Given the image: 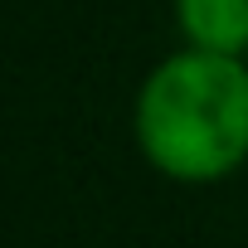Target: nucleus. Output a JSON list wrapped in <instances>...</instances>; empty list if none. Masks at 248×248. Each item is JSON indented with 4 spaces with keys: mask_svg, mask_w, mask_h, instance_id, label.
I'll return each mask as SVG.
<instances>
[{
    "mask_svg": "<svg viewBox=\"0 0 248 248\" xmlns=\"http://www.w3.org/2000/svg\"><path fill=\"white\" fill-rule=\"evenodd\" d=\"M132 141L175 185H219L248 161V63L180 44L137 88Z\"/></svg>",
    "mask_w": 248,
    "mask_h": 248,
    "instance_id": "f257e3e1",
    "label": "nucleus"
},
{
    "mask_svg": "<svg viewBox=\"0 0 248 248\" xmlns=\"http://www.w3.org/2000/svg\"><path fill=\"white\" fill-rule=\"evenodd\" d=\"M175 30L190 49L248 54V0H175Z\"/></svg>",
    "mask_w": 248,
    "mask_h": 248,
    "instance_id": "f03ea898",
    "label": "nucleus"
}]
</instances>
